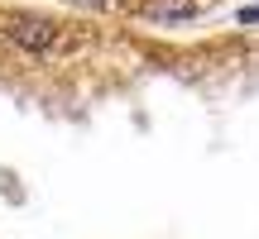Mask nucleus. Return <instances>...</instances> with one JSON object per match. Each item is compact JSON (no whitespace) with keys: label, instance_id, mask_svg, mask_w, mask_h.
Masks as SVG:
<instances>
[{"label":"nucleus","instance_id":"obj_2","mask_svg":"<svg viewBox=\"0 0 259 239\" xmlns=\"http://www.w3.org/2000/svg\"><path fill=\"white\" fill-rule=\"evenodd\" d=\"M235 19H240V24H259V5H240Z\"/></svg>","mask_w":259,"mask_h":239},{"label":"nucleus","instance_id":"obj_1","mask_svg":"<svg viewBox=\"0 0 259 239\" xmlns=\"http://www.w3.org/2000/svg\"><path fill=\"white\" fill-rule=\"evenodd\" d=\"M0 34H5L15 48L34 53V57H48L58 43H63V24H53L48 15H24V10H19V15H10Z\"/></svg>","mask_w":259,"mask_h":239}]
</instances>
